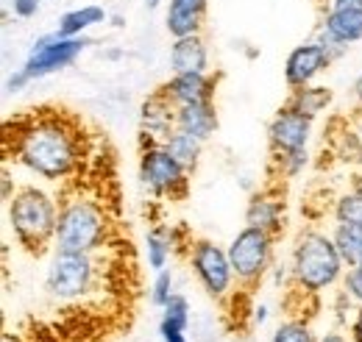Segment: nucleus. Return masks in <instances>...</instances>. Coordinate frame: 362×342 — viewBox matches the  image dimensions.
I'll return each mask as SVG.
<instances>
[{"instance_id": "4", "label": "nucleus", "mask_w": 362, "mask_h": 342, "mask_svg": "<svg viewBox=\"0 0 362 342\" xmlns=\"http://www.w3.org/2000/svg\"><path fill=\"white\" fill-rule=\"evenodd\" d=\"M59 206L62 201L37 184L17 187V192L6 201L8 228L28 254H42L47 245H53Z\"/></svg>"}, {"instance_id": "14", "label": "nucleus", "mask_w": 362, "mask_h": 342, "mask_svg": "<svg viewBox=\"0 0 362 342\" xmlns=\"http://www.w3.org/2000/svg\"><path fill=\"white\" fill-rule=\"evenodd\" d=\"M159 92L176 109L189 106V103H209V100H215V92H218V76H212V73H173L159 86Z\"/></svg>"}, {"instance_id": "36", "label": "nucleus", "mask_w": 362, "mask_h": 342, "mask_svg": "<svg viewBox=\"0 0 362 342\" xmlns=\"http://www.w3.org/2000/svg\"><path fill=\"white\" fill-rule=\"evenodd\" d=\"M351 98H354L357 109H362V73L354 78V84H351Z\"/></svg>"}, {"instance_id": "11", "label": "nucleus", "mask_w": 362, "mask_h": 342, "mask_svg": "<svg viewBox=\"0 0 362 342\" xmlns=\"http://www.w3.org/2000/svg\"><path fill=\"white\" fill-rule=\"evenodd\" d=\"M334 64V56L317 42L315 37L307 42L296 45L284 59V84L287 89L315 84L317 78Z\"/></svg>"}, {"instance_id": "19", "label": "nucleus", "mask_w": 362, "mask_h": 342, "mask_svg": "<svg viewBox=\"0 0 362 342\" xmlns=\"http://www.w3.org/2000/svg\"><path fill=\"white\" fill-rule=\"evenodd\" d=\"M189 300L181 293H173V298L162 306V320H159V337L162 342H189Z\"/></svg>"}, {"instance_id": "39", "label": "nucleus", "mask_w": 362, "mask_h": 342, "mask_svg": "<svg viewBox=\"0 0 362 342\" xmlns=\"http://www.w3.org/2000/svg\"><path fill=\"white\" fill-rule=\"evenodd\" d=\"M109 23H112V28H123L126 25V17L123 14H109Z\"/></svg>"}, {"instance_id": "7", "label": "nucleus", "mask_w": 362, "mask_h": 342, "mask_svg": "<svg viewBox=\"0 0 362 342\" xmlns=\"http://www.w3.org/2000/svg\"><path fill=\"white\" fill-rule=\"evenodd\" d=\"M187 264L195 276V281L201 284V290L212 300H228L237 290V276L231 267V259L223 245L212 242V240H192L187 248Z\"/></svg>"}, {"instance_id": "16", "label": "nucleus", "mask_w": 362, "mask_h": 342, "mask_svg": "<svg viewBox=\"0 0 362 342\" xmlns=\"http://www.w3.org/2000/svg\"><path fill=\"white\" fill-rule=\"evenodd\" d=\"M206 11H209V0H168L165 28H168L170 40L204 34Z\"/></svg>"}, {"instance_id": "6", "label": "nucleus", "mask_w": 362, "mask_h": 342, "mask_svg": "<svg viewBox=\"0 0 362 342\" xmlns=\"http://www.w3.org/2000/svg\"><path fill=\"white\" fill-rule=\"evenodd\" d=\"M226 251L228 259H231V267H234V276H237V287L257 290L276 264L273 261L276 237L262 231V228L245 225L234 234V240L226 245Z\"/></svg>"}, {"instance_id": "33", "label": "nucleus", "mask_w": 362, "mask_h": 342, "mask_svg": "<svg viewBox=\"0 0 362 342\" xmlns=\"http://www.w3.org/2000/svg\"><path fill=\"white\" fill-rule=\"evenodd\" d=\"M251 312H254V314H251V317H254V326H265V323H268V317H271L268 303H257Z\"/></svg>"}, {"instance_id": "29", "label": "nucleus", "mask_w": 362, "mask_h": 342, "mask_svg": "<svg viewBox=\"0 0 362 342\" xmlns=\"http://www.w3.org/2000/svg\"><path fill=\"white\" fill-rule=\"evenodd\" d=\"M340 295L349 300L351 306H362V270L349 267L343 281H340Z\"/></svg>"}, {"instance_id": "26", "label": "nucleus", "mask_w": 362, "mask_h": 342, "mask_svg": "<svg viewBox=\"0 0 362 342\" xmlns=\"http://www.w3.org/2000/svg\"><path fill=\"white\" fill-rule=\"evenodd\" d=\"M273 172L284 181H296L298 175H304V170L310 167V148L304 151H293V153H281V156H273Z\"/></svg>"}, {"instance_id": "23", "label": "nucleus", "mask_w": 362, "mask_h": 342, "mask_svg": "<svg viewBox=\"0 0 362 342\" xmlns=\"http://www.w3.org/2000/svg\"><path fill=\"white\" fill-rule=\"evenodd\" d=\"M165 148L170 151V156L179 162L184 170H195L198 167V162H201V156H204V142L198 139V136H192V134H187V131L176 129L168 139H165Z\"/></svg>"}, {"instance_id": "34", "label": "nucleus", "mask_w": 362, "mask_h": 342, "mask_svg": "<svg viewBox=\"0 0 362 342\" xmlns=\"http://www.w3.org/2000/svg\"><path fill=\"white\" fill-rule=\"evenodd\" d=\"M14 192H17V184L11 181V172L6 167V170H3V201H8Z\"/></svg>"}, {"instance_id": "25", "label": "nucleus", "mask_w": 362, "mask_h": 342, "mask_svg": "<svg viewBox=\"0 0 362 342\" xmlns=\"http://www.w3.org/2000/svg\"><path fill=\"white\" fill-rule=\"evenodd\" d=\"M332 223L334 225H362V195L354 192L351 187L340 192L332 201Z\"/></svg>"}, {"instance_id": "1", "label": "nucleus", "mask_w": 362, "mask_h": 342, "mask_svg": "<svg viewBox=\"0 0 362 342\" xmlns=\"http://www.w3.org/2000/svg\"><path fill=\"white\" fill-rule=\"evenodd\" d=\"M6 153L47 184H64L78 175L87 145L73 117L62 112H40L17 120L14 134L6 131Z\"/></svg>"}, {"instance_id": "9", "label": "nucleus", "mask_w": 362, "mask_h": 342, "mask_svg": "<svg viewBox=\"0 0 362 342\" xmlns=\"http://www.w3.org/2000/svg\"><path fill=\"white\" fill-rule=\"evenodd\" d=\"M315 40L334 56V61L351 45L362 42V0H326Z\"/></svg>"}, {"instance_id": "18", "label": "nucleus", "mask_w": 362, "mask_h": 342, "mask_svg": "<svg viewBox=\"0 0 362 342\" xmlns=\"http://www.w3.org/2000/svg\"><path fill=\"white\" fill-rule=\"evenodd\" d=\"M176 129L198 136L201 142H209L215 136V131H218V106H215V100L179 106V112H176Z\"/></svg>"}, {"instance_id": "3", "label": "nucleus", "mask_w": 362, "mask_h": 342, "mask_svg": "<svg viewBox=\"0 0 362 342\" xmlns=\"http://www.w3.org/2000/svg\"><path fill=\"white\" fill-rule=\"evenodd\" d=\"M112 242V217L90 195H64L56 220L53 251L100 254Z\"/></svg>"}, {"instance_id": "44", "label": "nucleus", "mask_w": 362, "mask_h": 342, "mask_svg": "<svg viewBox=\"0 0 362 342\" xmlns=\"http://www.w3.org/2000/svg\"><path fill=\"white\" fill-rule=\"evenodd\" d=\"M42 3H45V0H42Z\"/></svg>"}, {"instance_id": "21", "label": "nucleus", "mask_w": 362, "mask_h": 342, "mask_svg": "<svg viewBox=\"0 0 362 342\" xmlns=\"http://www.w3.org/2000/svg\"><path fill=\"white\" fill-rule=\"evenodd\" d=\"M332 89L329 86H320V84H310V86H301V89H290V98H287V106L296 109L298 114L310 117V120H317L320 114H326L332 109Z\"/></svg>"}, {"instance_id": "15", "label": "nucleus", "mask_w": 362, "mask_h": 342, "mask_svg": "<svg viewBox=\"0 0 362 342\" xmlns=\"http://www.w3.org/2000/svg\"><path fill=\"white\" fill-rule=\"evenodd\" d=\"M287 209H284V195L279 189H259L248 198L245 204V225L262 228L273 237L284 231Z\"/></svg>"}, {"instance_id": "12", "label": "nucleus", "mask_w": 362, "mask_h": 342, "mask_svg": "<svg viewBox=\"0 0 362 342\" xmlns=\"http://www.w3.org/2000/svg\"><path fill=\"white\" fill-rule=\"evenodd\" d=\"M313 123H315V120L298 114L296 109H290V106L284 103V106L273 114L271 126H268V145H271L273 156H281V153H293V151H304V148H310Z\"/></svg>"}, {"instance_id": "27", "label": "nucleus", "mask_w": 362, "mask_h": 342, "mask_svg": "<svg viewBox=\"0 0 362 342\" xmlns=\"http://www.w3.org/2000/svg\"><path fill=\"white\" fill-rule=\"evenodd\" d=\"M271 342H317V337L301 317H287L273 329Z\"/></svg>"}, {"instance_id": "35", "label": "nucleus", "mask_w": 362, "mask_h": 342, "mask_svg": "<svg viewBox=\"0 0 362 342\" xmlns=\"http://www.w3.org/2000/svg\"><path fill=\"white\" fill-rule=\"evenodd\" d=\"M317 342H351V337H346L343 331H326L317 337Z\"/></svg>"}, {"instance_id": "2", "label": "nucleus", "mask_w": 362, "mask_h": 342, "mask_svg": "<svg viewBox=\"0 0 362 342\" xmlns=\"http://www.w3.org/2000/svg\"><path fill=\"white\" fill-rule=\"evenodd\" d=\"M290 276L293 287L304 295H320L326 290H334L346 276V261L340 256L332 231L320 228H304L293 248H290Z\"/></svg>"}, {"instance_id": "43", "label": "nucleus", "mask_w": 362, "mask_h": 342, "mask_svg": "<svg viewBox=\"0 0 362 342\" xmlns=\"http://www.w3.org/2000/svg\"><path fill=\"white\" fill-rule=\"evenodd\" d=\"M357 267H360V270H362V261H360V264H357Z\"/></svg>"}, {"instance_id": "37", "label": "nucleus", "mask_w": 362, "mask_h": 342, "mask_svg": "<svg viewBox=\"0 0 362 342\" xmlns=\"http://www.w3.org/2000/svg\"><path fill=\"white\" fill-rule=\"evenodd\" d=\"M349 187H351L354 192H360V195H362V167H360V170L351 172V181H349Z\"/></svg>"}, {"instance_id": "38", "label": "nucleus", "mask_w": 362, "mask_h": 342, "mask_svg": "<svg viewBox=\"0 0 362 342\" xmlns=\"http://www.w3.org/2000/svg\"><path fill=\"white\" fill-rule=\"evenodd\" d=\"M103 59H106V61H117V59H123V50H120V47H109V50L103 53Z\"/></svg>"}, {"instance_id": "20", "label": "nucleus", "mask_w": 362, "mask_h": 342, "mask_svg": "<svg viewBox=\"0 0 362 342\" xmlns=\"http://www.w3.org/2000/svg\"><path fill=\"white\" fill-rule=\"evenodd\" d=\"M109 20V11L103 6H95V3H87V6H78V8H70L59 17V25L56 31L62 37H87V31H92L95 25H103Z\"/></svg>"}, {"instance_id": "13", "label": "nucleus", "mask_w": 362, "mask_h": 342, "mask_svg": "<svg viewBox=\"0 0 362 342\" xmlns=\"http://www.w3.org/2000/svg\"><path fill=\"white\" fill-rule=\"evenodd\" d=\"M176 106L156 89L139 106V145H165L176 131Z\"/></svg>"}, {"instance_id": "10", "label": "nucleus", "mask_w": 362, "mask_h": 342, "mask_svg": "<svg viewBox=\"0 0 362 342\" xmlns=\"http://www.w3.org/2000/svg\"><path fill=\"white\" fill-rule=\"evenodd\" d=\"M90 37H62L59 31H50L37 37L25 61H23V70L31 81H40L47 78L53 73H62L67 70L87 47H90Z\"/></svg>"}, {"instance_id": "24", "label": "nucleus", "mask_w": 362, "mask_h": 342, "mask_svg": "<svg viewBox=\"0 0 362 342\" xmlns=\"http://www.w3.org/2000/svg\"><path fill=\"white\" fill-rule=\"evenodd\" d=\"M332 240L346 261V267H357L362 261V225H332Z\"/></svg>"}, {"instance_id": "40", "label": "nucleus", "mask_w": 362, "mask_h": 342, "mask_svg": "<svg viewBox=\"0 0 362 342\" xmlns=\"http://www.w3.org/2000/svg\"><path fill=\"white\" fill-rule=\"evenodd\" d=\"M354 129H357V134H360V139H362V109H357V114H354Z\"/></svg>"}, {"instance_id": "5", "label": "nucleus", "mask_w": 362, "mask_h": 342, "mask_svg": "<svg viewBox=\"0 0 362 342\" xmlns=\"http://www.w3.org/2000/svg\"><path fill=\"white\" fill-rule=\"evenodd\" d=\"M100 281L98 254L53 251L45 273V293L56 303H78L95 293Z\"/></svg>"}, {"instance_id": "28", "label": "nucleus", "mask_w": 362, "mask_h": 342, "mask_svg": "<svg viewBox=\"0 0 362 342\" xmlns=\"http://www.w3.org/2000/svg\"><path fill=\"white\" fill-rule=\"evenodd\" d=\"M173 287H176V278H173V273H170V270L153 273V284H151V303L162 309L168 300L173 298V293H176Z\"/></svg>"}, {"instance_id": "8", "label": "nucleus", "mask_w": 362, "mask_h": 342, "mask_svg": "<svg viewBox=\"0 0 362 342\" xmlns=\"http://www.w3.org/2000/svg\"><path fill=\"white\" fill-rule=\"evenodd\" d=\"M139 184L156 201H181L189 189V175L179 162L170 156L165 145H139Z\"/></svg>"}, {"instance_id": "32", "label": "nucleus", "mask_w": 362, "mask_h": 342, "mask_svg": "<svg viewBox=\"0 0 362 342\" xmlns=\"http://www.w3.org/2000/svg\"><path fill=\"white\" fill-rule=\"evenodd\" d=\"M349 337L351 342H362V306H357L351 312V320H349Z\"/></svg>"}, {"instance_id": "22", "label": "nucleus", "mask_w": 362, "mask_h": 342, "mask_svg": "<svg viewBox=\"0 0 362 342\" xmlns=\"http://www.w3.org/2000/svg\"><path fill=\"white\" fill-rule=\"evenodd\" d=\"M173 254H176L173 225H153L145 234V261H148V270H153V273L168 270Z\"/></svg>"}, {"instance_id": "30", "label": "nucleus", "mask_w": 362, "mask_h": 342, "mask_svg": "<svg viewBox=\"0 0 362 342\" xmlns=\"http://www.w3.org/2000/svg\"><path fill=\"white\" fill-rule=\"evenodd\" d=\"M40 6H42V0H8L11 14L20 17V20H31V17H37V14H40Z\"/></svg>"}, {"instance_id": "42", "label": "nucleus", "mask_w": 362, "mask_h": 342, "mask_svg": "<svg viewBox=\"0 0 362 342\" xmlns=\"http://www.w3.org/2000/svg\"><path fill=\"white\" fill-rule=\"evenodd\" d=\"M0 342H23V340H20L17 334H3V337H0Z\"/></svg>"}, {"instance_id": "41", "label": "nucleus", "mask_w": 362, "mask_h": 342, "mask_svg": "<svg viewBox=\"0 0 362 342\" xmlns=\"http://www.w3.org/2000/svg\"><path fill=\"white\" fill-rule=\"evenodd\" d=\"M142 3H145V8H151V11H153V8H159L165 0H142Z\"/></svg>"}, {"instance_id": "31", "label": "nucleus", "mask_w": 362, "mask_h": 342, "mask_svg": "<svg viewBox=\"0 0 362 342\" xmlns=\"http://www.w3.org/2000/svg\"><path fill=\"white\" fill-rule=\"evenodd\" d=\"M28 84H31V78L25 76V70H23V67H17V70L6 78V92H8V95H17V92H23Z\"/></svg>"}, {"instance_id": "17", "label": "nucleus", "mask_w": 362, "mask_h": 342, "mask_svg": "<svg viewBox=\"0 0 362 342\" xmlns=\"http://www.w3.org/2000/svg\"><path fill=\"white\" fill-rule=\"evenodd\" d=\"M170 73H212L209 70V45L204 34L179 37L170 42Z\"/></svg>"}]
</instances>
